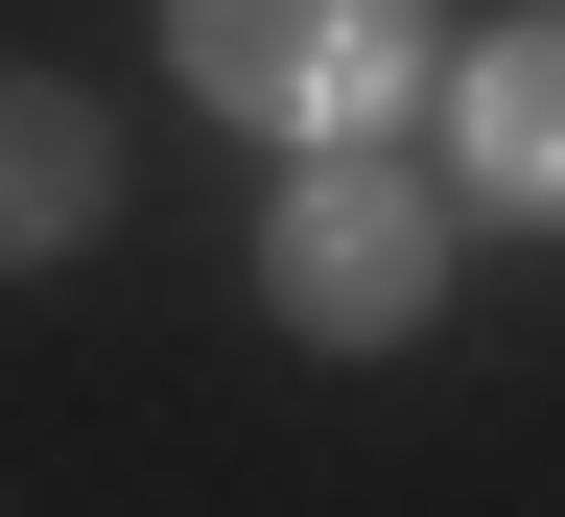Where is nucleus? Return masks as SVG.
Returning a JSON list of instances; mask_svg holds the SVG:
<instances>
[{
    "mask_svg": "<svg viewBox=\"0 0 565 517\" xmlns=\"http://www.w3.org/2000/svg\"><path fill=\"white\" fill-rule=\"evenodd\" d=\"M471 165L565 212V0H542V24H494V47H471Z\"/></svg>",
    "mask_w": 565,
    "mask_h": 517,
    "instance_id": "3",
    "label": "nucleus"
},
{
    "mask_svg": "<svg viewBox=\"0 0 565 517\" xmlns=\"http://www.w3.org/2000/svg\"><path fill=\"white\" fill-rule=\"evenodd\" d=\"M47 236H95V118L0 71V259H47Z\"/></svg>",
    "mask_w": 565,
    "mask_h": 517,
    "instance_id": "4",
    "label": "nucleus"
},
{
    "mask_svg": "<svg viewBox=\"0 0 565 517\" xmlns=\"http://www.w3.org/2000/svg\"><path fill=\"white\" fill-rule=\"evenodd\" d=\"M189 95L259 118V141H377V95H424V24L401 0H166Z\"/></svg>",
    "mask_w": 565,
    "mask_h": 517,
    "instance_id": "1",
    "label": "nucleus"
},
{
    "mask_svg": "<svg viewBox=\"0 0 565 517\" xmlns=\"http://www.w3.org/2000/svg\"><path fill=\"white\" fill-rule=\"evenodd\" d=\"M424 189L401 165H353V141H307V189H282V306H307L330 353H377V330H424Z\"/></svg>",
    "mask_w": 565,
    "mask_h": 517,
    "instance_id": "2",
    "label": "nucleus"
}]
</instances>
